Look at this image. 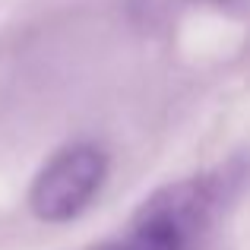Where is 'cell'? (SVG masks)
Listing matches in <instances>:
<instances>
[{"mask_svg":"<svg viewBox=\"0 0 250 250\" xmlns=\"http://www.w3.org/2000/svg\"><path fill=\"white\" fill-rule=\"evenodd\" d=\"M222 196L225 177L171 184L149 196L127 231L102 250H196Z\"/></svg>","mask_w":250,"mask_h":250,"instance_id":"cell-1","label":"cell"},{"mask_svg":"<svg viewBox=\"0 0 250 250\" xmlns=\"http://www.w3.org/2000/svg\"><path fill=\"white\" fill-rule=\"evenodd\" d=\"M104 177H108V159L102 149L92 143H73L54 152L35 174L29 187V209L35 212V219L51 225L73 222L98 196Z\"/></svg>","mask_w":250,"mask_h":250,"instance_id":"cell-2","label":"cell"},{"mask_svg":"<svg viewBox=\"0 0 250 250\" xmlns=\"http://www.w3.org/2000/svg\"><path fill=\"white\" fill-rule=\"evenodd\" d=\"M206 3H215V6H228V3H238V0H206Z\"/></svg>","mask_w":250,"mask_h":250,"instance_id":"cell-3","label":"cell"}]
</instances>
